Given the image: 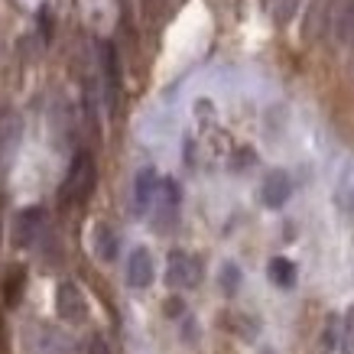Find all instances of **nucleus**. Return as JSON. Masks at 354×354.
Returning <instances> with one entry per match:
<instances>
[{
	"instance_id": "obj_1",
	"label": "nucleus",
	"mask_w": 354,
	"mask_h": 354,
	"mask_svg": "<svg viewBox=\"0 0 354 354\" xmlns=\"http://www.w3.org/2000/svg\"><path fill=\"white\" fill-rule=\"evenodd\" d=\"M95 179H97V169L91 153L88 150L75 153V160L68 166V176L62 183V202H75V205L88 202V195L95 192Z\"/></svg>"
},
{
	"instance_id": "obj_2",
	"label": "nucleus",
	"mask_w": 354,
	"mask_h": 354,
	"mask_svg": "<svg viewBox=\"0 0 354 354\" xmlns=\"http://www.w3.org/2000/svg\"><path fill=\"white\" fill-rule=\"evenodd\" d=\"M26 344L36 354H75L72 338L55 332L53 325H32V328H26Z\"/></svg>"
},
{
	"instance_id": "obj_3",
	"label": "nucleus",
	"mask_w": 354,
	"mask_h": 354,
	"mask_svg": "<svg viewBox=\"0 0 354 354\" xmlns=\"http://www.w3.org/2000/svg\"><path fill=\"white\" fill-rule=\"evenodd\" d=\"M55 312H59V319L62 322H85L88 315V302H85V292L78 290L75 283H59V290H55Z\"/></svg>"
},
{
	"instance_id": "obj_4",
	"label": "nucleus",
	"mask_w": 354,
	"mask_h": 354,
	"mask_svg": "<svg viewBox=\"0 0 354 354\" xmlns=\"http://www.w3.org/2000/svg\"><path fill=\"white\" fill-rule=\"evenodd\" d=\"M43 227H46V212L39 208V205L23 208L20 215L13 218V244L17 247H32L39 237H43Z\"/></svg>"
},
{
	"instance_id": "obj_5",
	"label": "nucleus",
	"mask_w": 354,
	"mask_h": 354,
	"mask_svg": "<svg viewBox=\"0 0 354 354\" xmlns=\"http://www.w3.org/2000/svg\"><path fill=\"white\" fill-rule=\"evenodd\" d=\"M198 283V263L185 250H172L166 260V286L169 290H189Z\"/></svg>"
},
{
	"instance_id": "obj_6",
	"label": "nucleus",
	"mask_w": 354,
	"mask_h": 354,
	"mask_svg": "<svg viewBox=\"0 0 354 354\" xmlns=\"http://www.w3.org/2000/svg\"><path fill=\"white\" fill-rule=\"evenodd\" d=\"M97 53H101V72H104V95H108V108L114 111L118 104V91H120V65H118V49L114 43H104L97 46Z\"/></svg>"
},
{
	"instance_id": "obj_7",
	"label": "nucleus",
	"mask_w": 354,
	"mask_h": 354,
	"mask_svg": "<svg viewBox=\"0 0 354 354\" xmlns=\"http://www.w3.org/2000/svg\"><path fill=\"white\" fill-rule=\"evenodd\" d=\"M260 198H263V205L267 208H283V205L292 198V179L290 172L283 169H273L263 179V185H260Z\"/></svg>"
},
{
	"instance_id": "obj_8",
	"label": "nucleus",
	"mask_w": 354,
	"mask_h": 354,
	"mask_svg": "<svg viewBox=\"0 0 354 354\" xmlns=\"http://www.w3.org/2000/svg\"><path fill=\"white\" fill-rule=\"evenodd\" d=\"M156 192H160V176L153 166H143L137 172V179H133V208H137V215H147L156 202Z\"/></svg>"
},
{
	"instance_id": "obj_9",
	"label": "nucleus",
	"mask_w": 354,
	"mask_h": 354,
	"mask_svg": "<svg viewBox=\"0 0 354 354\" xmlns=\"http://www.w3.org/2000/svg\"><path fill=\"white\" fill-rule=\"evenodd\" d=\"M153 277H156V267H153L150 250H147V247H137L127 260V283L133 290H147L153 283Z\"/></svg>"
},
{
	"instance_id": "obj_10",
	"label": "nucleus",
	"mask_w": 354,
	"mask_h": 354,
	"mask_svg": "<svg viewBox=\"0 0 354 354\" xmlns=\"http://www.w3.org/2000/svg\"><path fill=\"white\" fill-rule=\"evenodd\" d=\"M20 118L17 114H3L0 118V162H7L20 143Z\"/></svg>"
},
{
	"instance_id": "obj_11",
	"label": "nucleus",
	"mask_w": 354,
	"mask_h": 354,
	"mask_svg": "<svg viewBox=\"0 0 354 354\" xmlns=\"http://www.w3.org/2000/svg\"><path fill=\"white\" fill-rule=\"evenodd\" d=\"M118 250H120V241H118V231L108 225H97L95 227V254L101 263H114L118 260Z\"/></svg>"
},
{
	"instance_id": "obj_12",
	"label": "nucleus",
	"mask_w": 354,
	"mask_h": 354,
	"mask_svg": "<svg viewBox=\"0 0 354 354\" xmlns=\"http://www.w3.org/2000/svg\"><path fill=\"white\" fill-rule=\"evenodd\" d=\"M23 290H26V270L13 267L7 277H3V306L7 309H17L23 299Z\"/></svg>"
},
{
	"instance_id": "obj_13",
	"label": "nucleus",
	"mask_w": 354,
	"mask_h": 354,
	"mask_svg": "<svg viewBox=\"0 0 354 354\" xmlns=\"http://www.w3.org/2000/svg\"><path fill=\"white\" fill-rule=\"evenodd\" d=\"M335 32L342 43H354V0H344L335 13Z\"/></svg>"
},
{
	"instance_id": "obj_14",
	"label": "nucleus",
	"mask_w": 354,
	"mask_h": 354,
	"mask_svg": "<svg viewBox=\"0 0 354 354\" xmlns=\"http://www.w3.org/2000/svg\"><path fill=\"white\" fill-rule=\"evenodd\" d=\"M270 279L277 283L279 290H290L292 283H296V267H292L286 257H277V260H270V267H267Z\"/></svg>"
},
{
	"instance_id": "obj_15",
	"label": "nucleus",
	"mask_w": 354,
	"mask_h": 354,
	"mask_svg": "<svg viewBox=\"0 0 354 354\" xmlns=\"http://www.w3.org/2000/svg\"><path fill=\"white\" fill-rule=\"evenodd\" d=\"M218 283H221V290H225L227 296H234L237 286H241V270H237L234 263H225V267H221V277H218Z\"/></svg>"
},
{
	"instance_id": "obj_16",
	"label": "nucleus",
	"mask_w": 354,
	"mask_h": 354,
	"mask_svg": "<svg viewBox=\"0 0 354 354\" xmlns=\"http://www.w3.org/2000/svg\"><path fill=\"white\" fill-rule=\"evenodd\" d=\"M296 7H299V0H279L277 3V23H290L292 13H296Z\"/></svg>"
},
{
	"instance_id": "obj_17",
	"label": "nucleus",
	"mask_w": 354,
	"mask_h": 354,
	"mask_svg": "<svg viewBox=\"0 0 354 354\" xmlns=\"http://www.w3.org/2000/svg\"><path fill=\"white\" fill-rule=\"evenodd\" d=\"M88 354H111L108 351V342H104L101 335H95V338L88 342Z\"/></svg>"
},
{
	"instance_id": "obj_18",
	"label": "nucleus",
	"mask_w": 354,
	"mask_h": 354,
	"mask_svg": "<svg viewBox=\"0 0 354 354\" xmlns=\"http://www.w3.org/2000/svg\"><path fill=\"white\" fill-rule=\"evenodd\" d=\"M322 351H335V325H328V332L322 335Z\"/></svg>"
},
{
	"instance_id": "obj_19",
	"label": "nucleus",
	"mask_w": 354,
	"mask_h": 354,
	"mask_svg": "<svg viewBox=\"0 0 354 354\" xmlns=\"http://www.w3.org/2000/svg\"><path fill=\"white\" fill-rule=\"evenodd\" d=\"M0 354H7V322H3V312H0Z\"/></svg>"
},
{
	"instance_id": "obj_20",
	"label": "nucleus",
	"mask_w": 354,
	"mask_h": 354,
	"mask_svg": "<svg viewBox=\"0 0 354 354\" xmlns=\"http://www.w3.org/2000/svg\"><path fill=\"white\" fill-rule=\"evenodd\" d=\"M179 312H183V302H179V299H169V302H166V315H172V319H176Z\"/></svg>"
}]
</instances>
